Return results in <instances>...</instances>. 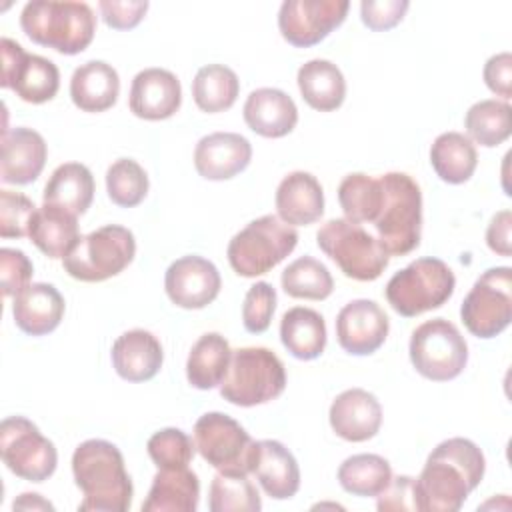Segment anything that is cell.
<instances>
[{"label":"cell","instance_id":"6da1fadb","mask_svg":"<svg viewBox=\"0 0 512 512\" xmlns=\"http://www.w3.org/2000/svg\"><path fill=\"white\" fill-rule=\"evenodd\" d=\"M486 460L482 450L468 438H448L426 458L416 478L420 512H456L470 492L482 482Z\"/></svg>","mask_w":512,"mask_h":512},{"label":"cell","instance_id":"7a4b0ae2","mask_svg":"<svg viewBox=\"0 0 512 512\" xmlns=\"http://www.w3.org/2000/svg\"><path fill=\"white\" fill-rule=\"evenodd\" d=\"M72 474L84 498L82 512H126L134 486L116 444L100 438L84 440L72 454Z\"/></svg>","mask_w":512,"mask_h":512},{"label":"cell","instance_id":"3957f363","mask_svg":"<svg viewBox=\"0 0 512 512\" xmlns=\"http://www.w3.org/2000/svg\"><path fill=\"white\" fill-rule=\"evenodd\" d=\"M20 26L32 42L74 56L90 46L96 16L86 2L32 0L22 8Z\"/></svg>","mask_w":512,"mask_h":512},{"label":"cell","instance_id":"277c9868","mask_svg":"<svg viewBox=\"0 0 512 512\" xmlns=\"http://www.w3.org/2000/svg\"><path fill=\"white\" fill-rule=\"evenodd\" d=\"M382 204L376 220V238L390 256H406L420 244L422 234V192L406 172L380 176Z\"/></svg>","mask_w":512,"mask_h":512},{"label":"cell","instance_id":"5b68a950","mask_svg":"<svg viewBox=\"0 0 512 512\" xmlns=\"http://www.w3.org/2000/svg\"><path fill=\"white\" fill-rule=\"evenodd\" d=\"M286 388V368L282 360L264 346L232 350L220 396L242 408L276 400Z\"/></svg>","mask_w":512,"mask_h":512},{"label":"cell","instance_id":"8992f818","mask_svg":"<svg viewBox=\"0 0 512 512\" xmlns=\"http://www.w3.org/2000/svg\"><path fill=\"white\" fill-rule=\"evenodd\" d=\"M296 244V228L282 222L276 214H266L248 222L232 236L226 256L238 276L256 278L278 266Z\"/></svg>","mask_w":512,"mask_h":512},{"label":"cell","instance_id":"52a82bcc","mask_svg":"<svg viewBox=\"0 0 512 512\" xmlns=\"http://www.w3.org/2000/svg\"><path fill=\"white\" fill-rule=\"evenodd\" d=\"M318 248L336 262L346 278L372 282L380 278L390 262V254L380 240L362 224L348 218H332L316 232Z\"/></svg>","mask_w":512,"mask_h":512},{"label":"cell","instance_id":"ba28073f","mask_svg":"<svg viewBox=\"0 0 512 512\" xmlns=\"http://www.w3.org/2000/svg\"><path fill=\"white\" fill-rule=\"evenodd\" d=\"M456 288L452 268L440 258H418L396 272L386 284V300L404 318L436 310L450 300Z\"/></svg>","mask_w":512,"mask_h":512},{"label":"cell","instance_id":"9c48e42d","mask_svg":"<svg viewBox=\"0 0 512 512\" xmlns=\"http://www.w3.org/2000/svg\"><path fill=\"white\" fill-rule=\"evenodd\" d=\"M134 254V234L120 224H106L80 236L62 258V266L74 280L104 282L120 274L134 260Z\"/></svg>","mask_w":512,"mask_h":512},{"label":"cell","instance_id":"30bf717a","mask_svg":"<svg viewBox=\"0 0 512 512\" xmlns=\"http://www.w3.org/2000/svg\"><path fill=\"white\" fill-rule=\"evenodd\" d=\"M408 352L416 372L432 382L458 378L468 362V344L446 318L422 322L410 336Z\"/></svg>","mask_w":512,"mask_h":512},{"label":"cell","instance_id":"8fae6325","mask_svg":"<svg viewBox=\"0 0 512 512\" xmlns=\"http://www.w3.org/2000/svg\"><path fill=\"white\" fill-rule=\"evenodd\" d=\"M460 318L476 338L488 340L502 334L512 320V268L484 270L462 300Z\"/></svg>","mask_w":512,"mask_h":512},{"label":"cell","instance_id":"7c38bea8","mask_svg":"<svg viewBox=\"0 0 512 512\" xmlns=\"http://www.w3.org/2000/svg\"><path fill=\"white\" fill-rule=\"evenodd\" d=\"M194 444L200 456L218 472L252 474L256 442L232 416L206 412L194 424Z\"/></svg>","mask_w":512,"mask_h":512},{"label":"cell","instance_id":"4fadbf2b","mask_svg":"<svg viewBox=\"0 0 512 512\" xmlns=\"http://www.w3.org/2000/svg\"><path fill=\"white\" fill-rule=\"evenodd\" d=\"M0 456L12 474L28 482L48 480L58 464L54 442L24 416H8L2 420Z\"/></svg>","mask_w":512,"mask_h":512},{"label":"cell","instance_id":"5bb4252c","mask_svg":"<svg viewBox=\"0 0 512 512\" xmlns=\"http://www.w3.org/2000/svg\"><path fill=\"white\" fill-rule=\"evenodd\" d=\"M0 52L2 88H10L30 104H44L56 96L60 88V72L52 60L24 52L18 42L6 36L0 40Z\"/></svg>","mask_w":512,"mask_h":512},{"label":"cell","instance_id":"9a60e30c","mask_svg":"<svg viewBox=\"0 0 512 512\" xmlns=\"http://www.w3.org/2000/svg\"><path fill=\"white\" fill-rule=\"evenodd\" d=\"M348 8L346 0H286L278 12V30L288 44L310 48L346 20Z\"/></svg>","mask_w":512,"mask_h":512},{"label":"cell","instance_id":"2e32d148","mask_svg":"<svg viewBox=\"0 0 512 512\" xmlns=\"http://www.w3.org/2000/svg\"><path fill=\"white\" fill-rule=\"evenodd\" d=\"M164 288L172 304L186 310H200L216 300L222 288V278L210 260L190 254L168 266Z\"/></svg>","mask_w":512,"mask_h":512},{"label":"cell","instance_id":"e0dca14e","mask_svg":"<svg viewBox=\"0 0 512 512\" xmlns=\"http://www.w3.org/2000/svg\"><path fill=\"white\" fill-rule=\"evenodd\" d=\"M390 320L386 312L368 298L348 302L336 316V338L352 356L374 354L388 338Z\"/></svg>","mask_w":512,"mask_h":512},{"label":"cell","instance_id":"ac0fdd59","mask_svg":"<svg viewBox=\"0 0 512 512\" xmlns=\"http://www.w3.org/2000/svg\"><path fill=\"white\" fill-rule=\"evenodd\" d=\"M182 104V86L176 74L164 68L140 70L130 86V112L142 120H166Z\"/></svg>","mask_w":512,"mask_h":512},{"label":"cell","instance_id":"d6986e66","mask_svg":"<svg viewBox=\"0 0 512 512\" xmlns=\"http://www.w3.org/2000/svg\"><path fill=\"white\" fill-rule=\"evenodd\" d=\"M252 144L236 132H212L194 148V168L206 180H230L248 168Z\"/></svg>","mask_w":512,"mask_h":512},{"label":"cell","instance_id":"ffe728a7","mask_svg":"<svg viewBox=\"0 0 512 512\" xmlns=\"http://www.w3.org/2000/svg\"><path fill=\"white\" fill-rule=\"evenodd\" d=\"M328 420L342 440L366 442L374 438L382 426V406L372 392L350 388L332 400Z\"/></svg>","mask_w":512,"mask_h":512},{"label":"cell","instance_id":"44dd1931","mask_svg":"<svg viewBox=\"0 0 512 512\" xmlns=\"http://www.w3.org/2000/svg\"><path fill=\"white\" fill-rule=\"evenodd\" d=\"M48 148L40 132L18 126L2 130V156L0 178L4 184H30L34 182L46 164Z\"/></svg>","mask_w":512,"mask_h":512},{"label":"cell","instance_id":"7402d4cb","mask_svg":"<svg viewBox=\"0 0 512 512\" xmlns=\"http://www.w3.org/2000/svg\"><path fill=\"white\" fill-rule=\"evenodd\" d=\"M110 356L116 374L128 382L152 380L164 362L160 340L144 328L120 334L112 344Z\"/></svg>","mask_w":512,"mask_h":512},{"label":"cell","instance_id":"603a6c76","mask_svg":"<svg viewBox=\"0 0 512 512\" xmlns=\"http://www.w3.org/2000/svg\"><path fill=\"white\" fill-rule=\"evenodd\" d=\"M66 304L54 284L34 282L14 296L12 316L16 326L28 336H44L58 328Z\"/></svg>","mask_w":512,"mask_h":512},{"label":"cell","instance_id":"cb8c5ba5","mask_svg":"<svg viewBox=\"0 0 512 512\" xmlns=\"http://www.w3.org/2000/svg\"><path fill=\"white\" fill-rule=\"evenodd\" d=\"M278 218L290 226H308L324 214V190L310 172L296 170L284 176L274 196Z\"/></svg>","mask_w":512,"mask_h":512},{"label":"cell","instance_id":"d4e9b609","mask_svg":"<svg viewBox=\"0 0 512 512\" xmlns=\"http://www.w3.org/2000/svg\"><path fill=\"white\" fill-rule=\"evenodd\" d=\"M252 474L274 500H288L300 488V468L294 454L278 440H258Z\"/></svg>","mask_w":512,"mask_h":512},{"label":"cell","instance_id":"484cf974","mask_svg":"<svg viewBox=\"0 0 512 512\" xmlns=\"http://www.w3.org/2000/svg\"><path fill=\"white\" fill-rule=\"evenodd\" d=\"M242 114L248 128L264 138H282L298 124L294 100L278 88L252 90L244 102Z\"/></svg>","mask_w":512,"mask_h":512},{"label":"cell","instance_id":"4316f807","mask_svg":"<svg viewBox=\"0 0 512 512\" xmlns=\"http://www.w3.org/2000/svg\"><path fill=\"white\" fill-rule=\"evenodd\" d=\"M120 94L116 68L102 60L80 64L70 78V98L82 112H104L112 108Z\"/></svg>","mask_w":512,"mask_h":512},{"label":"cell","instance_id":"83f0119b","mask_svg":"<svg viewBox=\"0 0 512 512\" xmlns=\"http://www.w3.org/2000/svg\"><path fill=\"white\" fill-rule=\"evenodd\" d=\"M200 500V480L186 468L158 470L152 478L142 512H194Z\"/></svg>","mask_w":512,"mask_h":512},{"label":"cell","instance_id":"f1b7e54d","mask_svg":"<svg viewBox=\"0 0 512 512\" xmlns=\"http://www.w3.org/2000/svg\"><path fill=\"white\" fill-rule=\"evenodd\" d=\"M28 238L48 258H64L80 240L78 216L52 204H42L36 210Z\"/></svg>","mask_w":512,"mask_h":512},{"label":"cell","instance_id":"f546056e","mask_svg":"<svg viewBox=\"0 0 512 512\" xmlns=\"http://www.w3.org/2000/svg\"><path fill=\"white\" fill-rule=\"evenodd\" d=\"M296 82L304 102L318 112H332L340 108L346 98L344 74L330 60H308L298 68Z\"/></svg>","mask_w":512,"mask_h":512},{"label":"cell","instance_id":"4dcf8cb0","mask_svg":"<svg viewBox=\"0 0 512 512\" xmlns=\"http://www.w3.org/2000/svg\"><path fill=\"white\" fill-rule=\"evenodd\" d=\"M326 322L320 312L294 306L280 320V340L298 360H314L326 348Z\"/></svg>","mask_w":512,"mask_h":512},{"label":"cell","instance_id":"1f68e13d","mask_svg":"<svg viewBox=\"0 0 512 512\" xmlns=\"http://www.w3.org/2000/svg\"><path fill=\"white\" fill-rule=\"evenodd\" d=\"M44 204L60 206L72 214H84L94 200V176L80 162L60 164L44 186Z\"/></svg>","mask_w":512,"mask_h":512},{"label":"cell","instance_id":"d6a6232c","mask_svg":"<svg viewBox=\"0 0 512 512\" xmlns=\"http://www.w3.org/2000/svg\"><path fill=\"white\" fill-rule=\"evenodd\" d=\"M230 344L228 340L218 332H206L202 334L186 360V378L190 386L198 390H210L214 386H220V382L226 376L228 364H230Z\"/></svg>","mask_w":512,"mask_h":512},{"label":"cell","instance_id":"836d02e7","mask_svg":"<svg viewBox=\"0 0 512 512\" xmlns=\"http://www.w3.org/2000/svg\"><path fill=\"white\" fill-rule=\"evenodd\" d=\"M430 164L442 182L464 184L476 170L478 152L468 136L444 132L430 146Z\"/></svg>","mask_w":512,"mask_h":512},{"label":"cell","instance_id":"e575fe53","mask_svg":"<svg viewBox=\"0 0 512 512\" xmlns=\"http://www.w3.org/2000/svg\"><path fill=\"white\" fill-rule=\"evenodd\" d=\"M240 92L236 72L224 64L202 66L192 80V98L202 112L218 114L234 106Z\"/></svg>","mask_w":512,"mask_h":512},{"label":"cell","instance_id":"d590c367","mask_svg":"<svg viewBox=\"0 0 512 512\" xmlns=\"http://www.w3.org/2000/svg\"><path fill=\"white\" fill-rule=\"evenodd\" d=\"M390 480V462L378 454H354L338 468V482L352 496H378Z\"/></svg>","mask_w":512,"mask_h":512},{"label":"cell","instance_id":"8d00e7d4","mask_svg":"<svg viewBox=\"0 0 512 512\" xmlns=\"http://www.w3.org/2000/svg\"><path fill=\"white\" fill-rule=\"evenodd\" d=\"M510 114L512 108L504 100H480L468 108L464 116V128L476 144L484 148H494L510 138Z\"/></svg>","mask_w":512,"mask_h":512},{"label":"cell","instance_id":"74e56055","mask_svg":"<svg viewBox=\"0 0 512 512\" xmlns=\"http://www.w3.org/2000/svg\"><path fill=\"white\" fill-rule=\"evenodd\" d=\"M338 202L344 212V218L358 224H372L382 204L380 178H372L364 172L344 176V180L338 186Z\"/></svg>","mask_w":512,"mask_h":512},{"label":"cell","instance_id":"f35d334b","mask_svg":"<svg viewBox=\"0 0 512 512\" xmlns=\"http://www.w3.org/2000/svg\"><path fill=\"white\" fill-rule=\"evenodd\" d=\"M280 284L290 298L300 300H326L334 290L330 270L312 256L290 262L280 276Z\"/></svg>","mask_w":512,"mask_h":512},{"label":"cell","instance_id":"ab89813d","mask_svg":"<svg viewBox=\"0 0 512 512\" xmlns=\"http://www.w3.org/2000/svg\"><path fill=\"white\" fill-rule=\"evenodd\" d=\"M208 508L210 512H258L262 500L248 474L218 472L210 482Z\"/></svg>","mask_w":512,"mask_h":512},{"label":"cell","instance_id":"60d3db41","mask_svg":"<svg viewBox=\"0 0 512 512\" xmlns=\"http://www.w3.org/2000/svg\"><path fill=\"white\" fill-rule=\"evenodd\" d=\"M148 174L132 158H118L106 170L108 198L120 208L138 206L148 194Z\"/></svg>","mask_w":512,"mask_h":512},{"label":"cell","instance_id":"b9f144b4","mask_svg":"<svg viewBox=\"0 0 512 512\" xmlns=\"http://www.w3.org/2000/svg\"><path fill=\"white\" fill-rule=\"evenodd\" d=\"M146 450L158 470H170L186 468L194 458L196 444L180 428H162L148 438Z\"/></svg>","mask_w":512,"mask_h":512},{"label":"cell","instance_id":"7bdbcfd3","mask_svg":"<svg viewBox=\"0 0 512 512\" xmlns=\"http://www.w3.org/2000/svg\"><path fill=\"white\" fill-rule=\"evenodd\" d=\"M36 204L12 190H0V236L2 238H24L30 232Z\"/></svg>","mask_w":512,"mask_h":512},{"label":"cell","instance_id":"ee69618b","mask_svg":"<svg viewBox=\"0 0 512 512\" xmlns=\"http://www.w3.org/2000/svg\"><path fill=\"white\" fill-rule=\"evenodd\" d=\"M276 310V290L270 282H256L248 288L242 304V324L250 334L268 330Z\"/></svg>","mask_w":512,"mask_h":512},{"label":"cell","instance_id":"f6af8a7d","mask_svg":"<svg viewBox=\"0 0 512 512\" xmlns=\"http://www.w3.org/2000/svg\"><path fill=\"white\" fill-rule=\"evenodd\" d=\"M34 274V266L30 258L16 248L0 250V278H2V294L6 298L22 292Z\"/></svg>","mask_w":512,"mask_h":512},{"label":"cell","instance_id":"bcb514c9","mask_svg":"<svg viewBox=\"0 0 512 512\" xmlns=\"http://www.w3.org/2000/svg\"><path fill=\"white\" fill-rule=\"evenodd\" d=\"M410 2L406 0H364L360 2V18L366 28L384 32L402 22Z\"/></svg>","mask_w":512,"mask_h":512},{"label":"cell","instance_id":"7dc6e473","mask_svg":"<svg viewBox=\"0 0 512 512\" xmlns=\"http://www.w3.org/2000/svg\"><path fill=\"white\" fill-rule=\"evenodd\" d=\"M376 508L380 512L388 510H418V496H416V478L412 476H392L388 486L376 496ZM420 512V510H418Z\"/></svg>","mask_w":512,"mask_h":512},{"label":"cell","instance_id":"c3c4849f","mask_svg":"<svg viewBox=\"0 0 512 512\" xmlns=\"http://www.w3.org/2000/svg\"><path fill=\"white\" fill-rule=\"evenodd\" d=\"M98 10L106 26L114 30H130L142 22L148 10V2L146 0H130V2L102 0L98 2Z\"/></svg>","mask_w":512,"mask_h":512},{"label":"cell","instance_id":"681fc988","mask_svg":"<svg viewBox=\"0 0 512 512\" xmlns=\"http://www.w3.org/2000/svg\"><path fill=\"white\" fill-rule=\"evenodd\" d=\"M484 84L496 96H502L504 102L512 96V54L500 52L486 60L484 64Z\"/></svg>","mask_w":512,"mask_h":512},{"label":"cell","instance_id":"f907efd6","mask_svg":"<svg viewBox=\"0 0 512 512\" xmlns=\"http://www.w3.org/2000/svg\"><path fill=\"white\" fill-rule=\"evenodd\" d=\"M510 228H512V212L510 210H500L492 216V220L486 228V244L494 254L506 256V258L512 254Z\"/></svg>","mask_w":512,"mask_h":512},{"label":"cell","instance_id":"816d5d0a","mask_svg":"<svg viewBox=\"0 0 512 512\" xmlns=\"http://www.w3.org/2000/svg\"><path fill=\"white\" fill-rule=\"evenodd\" d=\"M12 508H14V510H54V506H52L48 500H44L40 494H36V492H24V494H20V496L14 500Z\"/></svg>","mask_w":512,"mask_h":512}]
</instances>
